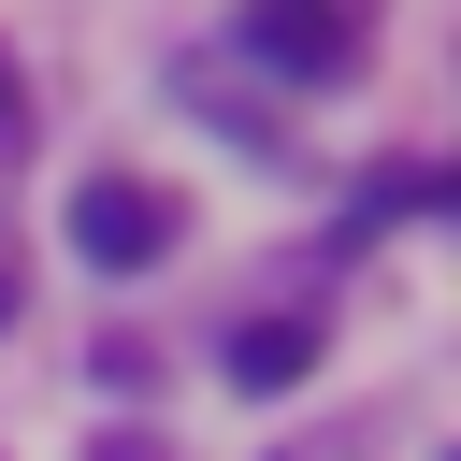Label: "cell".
<instances>
[{"label":"cell","mask_w":461,"mask_h":461,"mask_svg":"<svg viewBox=\"0 0 461 461\" xmlns=\"http://www.w3.org/2000/svg\"><path fill=\"white\" fill-rule=\"evenodd\" d=\"M230 29H245V58L288 72V86H331V72H360V43H375L360 0H245Z\"/></svg>","instance_id":"6da1fadb"},{"label":"cell","mask_w":461,"mask_h":461,"mask_svg":"<svg viewBox=\"0 0 461 461\" xmlns=\"http://www.w3.org/2000/svg\"><path fill=\"white\" fill-rule=\"evenodd\" d=\"M72 259H86V274H144V259H173V187H144V173H86V187H72Z\"/></svg>","instance_id":"7a4b0ae2"},{"label":"cell","mask_w":461,"mask_h":461,"mask_svg":"<svg viewBox=\"0 0 461 461\" xmlns=\"http://www.w3.org/2000/svg\"><path fill=\"white\" fill-rule=\"evenodd\" d=\"M303 375H317V331L303 317H245L230 331V389H303Z\"/></svg>","instance_id":"3957f363"},{"label":"cell","mask_w":461,"mask_h":461,"mask_svg":"<svg viewBox=\"0 0 461 461\" xmlns=\"http://www.w3.org/2000/svg\"><path fill=\"white\" fill-rule=\"evenodd\" d=\"M14 130H29V86H14V58H0V158H14Z\"/></svg>","instance_id":"277c9868"},{"label":"cell","mask_w":461,"mask_h":461,"mask_svg":"<svg viewBox=\"0 0 461 461\" xmlns=\"http://www.w3.org/2000/svg\"><path fill=\"white\" fill-rule=\"evenodd\" d=\"M101 461H158V447H101Z\"/></svg>","instance_id":"5b68a950"},{"label":"cell","mask_w":461,"mask_h":461,"mask_svg":"<svg viewBox=\"0 0 461 461\" xmlns=\"http://www.w3.org/2000/svg\"><path fill=\"white\" fill-rule=\"evenodd\" d=\"M0 317H14V274H0Z\"/></svg>","instance_id":"8992f818"}]
</instances>
